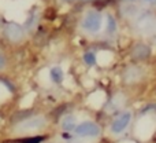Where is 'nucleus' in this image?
<instances>
[{"instance_id":"f257e3e1","label":"nucleus","mask_w":156,"mask_h":143,"mask_svg":"<svg viewBox=\"0 0 156 143\" xmlns=\"http://www.w3.org/2000/svg\"><path fill=\"white\" fill-rule=\"evenodd\" d=\"M82 28L90 33H96L101 28V15L96 11H89L82 19Z\"/></svg>"},{"instance_id":"f03ea898","label":"nucleus","mask_w":156,"mask_h":143,"mask_svg":"<svg viewBox=\"0 0 156 143\" xmlns=\"http://www.w3.org/2000/svg\"><path fill=\"white\" fill-rule=\"evenodd\" d=\"M76 134L80 136H97L100 134V128L94 122L85 121L76 127Z\"/></svg>"},{"instance_id":"7ed1b4c3","label":"nucleus","mask_w":156,"mask_h":143,"mask_svg":"<svg viewBox=\"0 0 156 143\" xmlns=\"http://www.w3.org/2000/svg\"><path fill=\"white\" fill-rule=\"evenodd\" d=\"M130 119H132V114H130L129 111H126V113L121 114V116H119L118 119H116L115 121L112 122V125H111V130H112V132H114V134L122 132V131H123L125 128L129 125Z\"/></svg>"},{"instance_id":"20e7f679","label":"nucleus","mask_w":156,"mask_h":143,"mask_svg":"<svg viewBox=\"0 0 156 143\" xmlns=\"http://www.w3.org/2000/svg\"><path fill=\"white\" fill-rule=\"evenodd\" d=\"M44 124H45L44 119H41V117H34V119H27V120H25L23 122H21V124L18 125V130H22V131L38 130V128H41Z\"/></svg>"},{"instance_id":"39448f33","label":"nucleus","mask_w":156,"mask_h":143,"mask_svg":"<svg viewBox=\"0 0 156 143\" xmlns=\"http://www.w3.org/2000/svg\"><path fill=\"white\" fill-rule=\"evenodd\" d=\"M149 54H151L149 47L147 46V44H143V43L134 46V47H133V50H132V57L134 58V59H137V61L147 59V58L149 57Z\"/></svg>"},{"instance_id":"423d86ee","label":"nucleus","mask_w":156,"mask_h":143,"mask_svg":"<svg viewBox=\"0 0 156 143\" xmlns=\"http://www.w3.org/2000/svg\"><path fill=\"white\" fill-rule=\"evenodd\" d=\"M5 33H7V37L12 41L21 40L22 36H23V32H22L21 26L16 24H8L7 28H5Z\"/></svg>"},{"instance_id":"0eeeda50","label":"nucleus","mask_w":156,"mask_h":143,"mask_svg":"<svg viewBox=\"0 0 156 143\" xmlns=\"http://www.w3.org/2000/svg\"><path fill=\"white\" fill-rule=\"evenodd\" d=\"M143 76V72H141L140 68H136V66H132V68H127L123 73V80L126 83H134V81H138Z\"/></svg>"},{"instance_id":"6e6552de","label":"nucleus","mask_w":156,"mask_h":143,"mask_svg":"<svg viewBox=\"0 0 156 143\" xmlns=\"http://www.w3.org/2000/svg\"><path fill=\"white\" fill-rule=\"evenodd\" d=\"M51 80L54 81V83H56V84H59V83H62L63 81V70L60 68H52L51 69Z\"/></svg>"},{"instance_id":"1a4fd4ad","label":"nucleus","mask_w":156,"mask_h":143,"mask_svg":"<svg viewBox=\"0 0 156 143\" xmlns=\"http://www.w3.org/2000/svg\"><path fill=\"white\" fill-rule=\"evenodd\" d=\"M62 127H63V130H66V131L76 130V120H74V117H71V116L66 117L62 122Z\"/></svg>"},{"instance_id":"9d476101","label":"nucleus","mask_w":156,"mask_h":143,"mask_svg":"<svg viewBox=\"0 0 156 143\" xmlns=\"http://www.w3.org/2000/svg\"><path fill=\"white\" fill-rule=\"evenodd\" d=\"M107 32L110 33V35H112L114 32L116 30V22H115V18L114 17H111V15H108L107 17Z\"/></svg>"},{"instance_id":"9b49d317","label":"nucleus","mask_w":156,"mask_h":143,"mask_svg":"<svg viewBox=\"0 0 156 143\" xmlns=\"http://www.w3.org/2000/svg\"><path fill=\"white\" fill-rule=\"evenodd\" d=\"M83 61L86 62L88 66L96 65V54H94V52H86V54L83 55Z\"/></svg>"},{"instance_id":"f8f14e48","label":"nucleus","mask_w":156,"mask_h":143,"mask_svg":"<svg viewBox=\"0 0 156 143\" xmlns=\"http://www.w3.org/2000/svg\"><path fill=\"white\" fill-rule=\"evenodd\" d=\"M41 141H44V136H33V138H26L19 141L21 143H40Z\"/></svg>"},{"instance_id":"ddd939ff","label":"nucleus","mask_w":156,"mask_h":143,"mask_svg":"<svg viewBox=\"0 0 156 143\" xmlns=\"http://www.w3.org/2000/svg\"><path fill=\"white\" fill-rule=\"evenodd\" d=\"M4 66H5V58L3 54H0V70H2Z\"/></svg>"},{"instance_id":"4468645a","label":"nucleus","mask_w":156,"mask_h":143,"mask_svg":"<svg viewBox=\"0 0 156 143\" xmlns=\"http://www.w3.org/2000/svg\"><path fill=\"white\" fill-rule=\"evenodd\" d=\"M145 2H156V0H145Z\"/></svg>"},{"instance_id":"2eb2a0df","label":"nucleus","mask_w":156,"mask_h":143,"mask_svg":"<svg viewBox=\"0 0 156 143\" xmlns=\"http://www.w3.org/2000/svg\"><path fill=\"white\" fill-rule=\"evenodd\" d=\"M65 2H71V0H65Z\"/></svg>"}]
</instances>
